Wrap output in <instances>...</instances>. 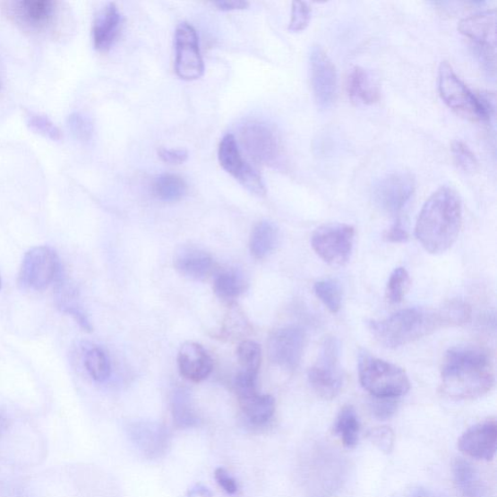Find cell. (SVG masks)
Listing matches in <instances>:
<instances>
[{
  "label": "cell",
  "instance_id": "1",
  "mask_svg": "<svg viewBox=\"0 0 497 497\" xmlns=\"http://www.w3.org/2000/svg\"><path fill=\"white\" fill-rule=\"evenodd\" d=\"M441 381L442 391L447 397L476 399L493 389V366L488 354L477 347H455L444 357Z\"/></svg>",
  "mask_w": 497,
  "mask_h": 497
},
{
  "label": "cell",
  "instance_id": "2",
  "mask_svg": "<svg viewBox=\"0 0 497 497\" xmlns=\"http://www.w3.org/2000/svg\"><path fill=\"white\" fill-rule=\"evenodd\" d=\"M461 202L449 187L437 190L424 204L415 234L425 251L442 253L456 242L461 226Z\"/></svg>",
  "mask_w": 497,
  "mask_h": 497
},
{
  "label": "cell",
  "instance_id": "3",
  "mask_svg": "<svg viewBox=\"0 0 497 497\" xmlns=\"http://www.w3.org/2000/svg\"><path fill=\"white\" fill-rule=\"evenodd\" d=\"M369 330L376 340L388 348L409 344L443 327L438 311L404 309L383 321H372Z\"/></svg>",
  "mask_w": 497,
  "mask_h": 497
},
{
  "label": "cell",
  "instance_id": "4",
  "mask_svg": "<svg viewBox=\"0 0 497 497\" xmlns=\"http://www.w3.org/2000/svg\"><path fill=\"white\" fill-rule=\"evenodd\" d=\"M438 89L447 106L467 119L490 122L493 117L494 97L473 92L447 62L439 67Z\"/></svg>",
  "mask_w": 497,
  "mask_h": 497
},
{
  "label": "cell",
  "instance_id": "5",
  "mask_svg": "<svg viewBox=\"0 0 497 497\" xmlns=\"http://www.w3.org/2000/svg\"><path fill=\"white\" fill-rule=\"evenodd\" d=\"M358 377L373 398H398L410 390L409 378L402 368L367 354L360 356Z\"/></svg>",
  "mask_w": 497,
  "mask_h": 497
},
{
  "label": "cell",
  "instance_id": "6",
  "mask_svg": "<svg viewBox=\"0 0 497 497\" xmlns=\"http://www.w3.org/2000/svg\"><path fill=\"white\" fill-rule=\"evenodd\" d=\"M308 380L312 389L322 399L330 400L339 395L343 373L338 338H328L322 343L317 362L309 369Z\"/></svg>",
  "mask_w": 497,
  "mask_h": 497
},
{
  "label": "cell",
  "instance_id": "7",
  "mask_svg": "<svg viewBox=\"0 0 497 497\" xmlns=\"http://www.w3.org/2000/svg\"><path fill=\"white\" fill-rule=\"evenodd\" d=\"M355 228L345 224L323 225L312 236L311 244L317 255L332 267H343L352 256Z\"/></svg>",
  "mask_w": 497,
  "mask_h": 497
},
{
  "label": "cell",
  "instance_id": "8",
  "mask_svg": "<svg viewBox=\"0 0 497 497\" xmlns=\"http://www.w3.org/2000/svg\"><path fill=\"white\" fill-rule=\"evenodd\" d=\"M326 447L314 450L308 466L310 491L315 497H330L339 491L345 477L343 458Z\"/></svg>",
  "mask_w": 497,
  "mask_h": 497
},
{
  "label": "cell",
  "instance_id": "9",
  "mask_svg": "<svg viewBox=\"0 0 497 497\" xmlns=\"http://www.w3.org/2000/svg\"><path fill=\"white\" fill-rule=\"evenodd\" d=\"M61 272L60 259L53 249L34 247L27 252L22 260L19 281L30 290L42 292L56 282Z\"/></svg>",
  "mask_w": 497,
  "mask_h": 497
},
{
  "label": "cell",
  "instance_id": "10",
  "mask_svg": "<svg viewBox=\"0 0 497 497\" xmlns=\"http://www.w3.org/2000/svg\"><path fill=\"white\" fill-rule=\"evenodd\" d=\"M240 141L253 159L277 167L281 163L282 145L278 134L267 124L251 122L242 126Z\"/></svg>",
  "mask_w": 497,
  "mask_h": 497
},
{
  "label": "cell",
  "instance_id": "11",
  "mask_svg": "<svg viewBox=\"0 0 497 497\" xmlns=\"http://www.w3.org/2000/svg\"><path fill=\"white\" fill-rule=\"evenodd\" d=\"M218 159L219 165L228 175L235 177L249 192L259 196L267 193L259 172L242 158L238 143L233 134L225 135L219 142Z\"/></svg>",
  "mask_w": 497,
  "mask_h": 497
},
{
  "label": "cell",
  "instance_id": "12",
  "mask_svg": "<svg viewBox=\"0 0 497 497\" xmlns=\"http://www.w3.org/2000/svg\"><path fill=\"white\" fill-rule=\"evenodd\" d=\"M414 190L415 179L411 173H390L374 184L373 201L379 210L397 215L410 201Z\"/></svg>",
  "mask_w": 497,
  "mask_h": 497
},
{
  "label": "cell",
  "instance_id": "13",
  "mask_svg": "<svg viewBox=\"0 0 497 497\" xmlns=\"http://www.w3.org/2000/svg\"><path fill=\"white\" fill-rule=\"evenodd\" d=\"M176 73L182 80L193 81L204 73V64L198 33L188 22H182L176 32Z\"/></svg>",
  "mask_w": 497,
  "mask_h": 497
},
{
  "label": "cell",
  "instance_id": "14",
  "mask_svg": "<svg viewBox=\"0 0 497 497\" xmlns=\"http://www.w3.org/2000/svg\"><path fill=\"white\" fill-rule=\"evenodd\" d=\"M310 71L312 89L318 107L321 109H328L337 99L338 77L337 68L320 46L312 48Z\"/></svg>",
  "mask_w": 497,
  "mask_h": 497
},
{
  "label": "cell",
  "instance_id": "15",
  "mask_svg": "<svg viewBox=\"0 0 497 497\" xmlns=\"http://www.w3.org/2000/svg\"><path fill=\"white\" fill-rule=\"evenodd\" d=\"M305 340V331L299 327L275 331L269 341L270 361L284 369H296L302 361Z\"/></svg>",
  "mask_w": 497,
  "mask_h": 497
},
{
  "label": "cell",
  "instance_id": "16",
  "mask_svg": "<svg viewBox=\"0 0 497 497\" xmlns=\"http://www.w3.org/2000/svg\"><path fill=\"white\" fill-rule=\"evenodd\" d=\"M496 445L497 424L493 419L471 426L458 441L461 453L480 460H492L496 453Z\"/></svg>",
  "mask_w": 497,
  "mask_h": 497
},
{
  "label": "cell",
  "instance_id": "17",
  "mask_svg": "<svg viewBox=\"0 0 497 497\" xmlns=\"http://www.w3.org/2000/svg\"><path fill=\"white\" fill-rule=\"evenodd\" d=\"M130 436L133 444L149 458L164 455L170 443V436L166 426L157 423H135L130 427Z\"/></svg>",
  "mask_w": 497,
  "mask_h": 497
},
{
  "label": "cell",
  "instance_id": "18",
  "mask_svg": "<svg viewBox=\"0 0 497 497\" xmlns=\"http://www.w3.org/2000/svg\"><path fill=\"white\" fill-rule=\"evenodd\" d=\"M458 30L474 42L476 49L495 50L496 11L488 10L462 19Z\"/></svg>",
  "mask_w": 497,
  "mask_h": 497
},
{
  "label": "cell",
  "instance_id": "19",
  "mask_svg": "<svg viewBox=\"0 0 497 497\" xmlns=\"http://www.w3.org/2000/svg\"><path fill=\"white\" fill-rule=\"evenodd\" d=\"M180 373L192 382H201L210 377L213 370L212 358L203 347L195 342L182 345L178 354Z\"/></svg>",
  "mask_w": 497,
  "mask_h": 497
},
{
  "label": "cell",
  "instance_id": "20",
  "mask_svg": "<svg viewBox=\"0 0 497 497\" xmlns=\"http://www.w3.org/2000/svg\"><path fill=\"white\" fill-rule=\"evenodd\" d=\"M122 26V15L115 4H109L98 14L92 27V41L96 50L107 52L118 38Z\"/></svg>",
  "mask_w": 497,
  "mask_h": 497
},
{
  "label": "cell",
  "instance_id": "21",
  "mask_svg": "<svg viewBox=\"0 0 497 497\" xmlns=\"http://www.w3.org/2000/svg\"><path fill=\"white\" fill-rule=\"evenodd\" d=\"M175 265L183 276L193 280H204L214 270V261L210 253L194 247L181 249L175 258Z\"/></svg>",
  "mask_w": 497,
  "mask_h": 497
},
{
  "label": "cell",
  "instance_id": "22",
  "mask_svg": "<svg viewBox=\"0 0 497 497\" xmlns=\"http://www.w3.org/2000/svg\"><path fill=\"white\" fill-rule=\"evenodd\" d=\"M347 91L356 106H370L380 99V90L372 73L361 66H355L347 79Z\"/></svg>",
  "mask_w": 497,
  "mask_h": 497
},
{
  "label": "cell",
  "instance_id": "23",
  "mask_svg": "<svg viewBox=\"0 0 497 497\" xmlns=\"http://www.w3.org/2000/svg\"><path fill=\"white\" fill-rule=\"evenodd\" d=\"M453 476L457 490L462 497H490L487 484L467 460L458 458L454 462Z\"/></svg>",
  "mask_w": 497,
  "mask_h": 497
},
{
  "label": "cell",
  "instance_id": "24",
  "mask_svg": "<svg viewBox=\"0 0 497 497\" xmlns=\"http://www.w3.org/2000/svg\"><path fill=\"white\" fill-rule=\"evenodd\" d=\"M17 18L28 27L41 30L47 27L56 13V3L52 0H21L14 4Z\"/></svg>",
  "mask_w": 497,
  "mask_h": 497
},
{
  "label": "cell",
  "instance_id": "25",
  "mask_svg": "<svg viewBox=\"0 0 497 497\" xmlns=\"http://www.w3.org/2000/svg\"><path fill=\"white\" fill-rule=\"evenodd\" d=\"M55 283V299L57 307L64 313L73 316L79 323V326L85 331L90 332L92 328L83 310L79 306L78 294L75 287L69 282L62 272Z\"/></svg>",
  "mask_w": 497,
  "mask_h": 497
},
{
  "label": "cell",
  "instance_id": "26",
  "mask_svg": "<svg viewBox=\"0 0 497 497\" xmlns=\"http://www.w3.org/2000/svg\"><path fill=\"white\" fill-rule=\"evenodd\" d=\"M239 406L245 419L253 425L267 424L275 413V400L270 395L259 392L246 398H238Z\"/></svg>",
  "mask_w": 497,
  "mask_h": 497
},
{
  "label": "cell",
  "instance_id": "27",
  "mask_svg": "<svg viewBox=\"0 0 497 497\" xmlns=\"http://www.w3.org/2000/svg\"><path fill=\"white\" fill-rule=\"evenodd\" d=\"M279 243V229L269 221L253 227L250 237V251L253 257L262 260L270 255Z\"/></svg>",
  "mask_w": 497,
  "mask_h": 497
},
{
  "label": "cell",
  "instance_id": "28",
  "mask_svg": "<svg viewBox=\"0 0 497 497\" xmlns=\"http://www.w3.org/2000/svg\"><path fill=\"white\" fill-rule=\"evenodd\" d=\"M333 432L340 437L346 448L353 449L357 445L361 433V423L353 407L347 406L340 410L337 420H335Z\"/></svg>",
  "mask_w": 497,
  "mask_h": 497
},
{
  "label": "cell",
  "instance_id": "29",
  "mask_svg": "<svg viewBox=\"0 0 497 497\" xmlns=\"http://www.w3.org/2000/svg\"><path fill=\"white\" fill-rule=\"evenodd\" d=\"M247 282L240 273L227 270L218 273L214 280V292L221 299L234 300L245 293Z\"/></svg>",
  "mask_w": 497,
  "mask_h": 497
},
{
  "label": "cell",
  "instance_id": "30",
  "mask_svg": "<svg viewBox=\"0 0 497 497\" xmlns=\"http://www.w3.org/2000/svg\"><path fill=\"white\" fill-rule=\"evenodd\" d=\"M188 191L187 184L178 176L163 175L153 184V193L157 199L166 202H176L184 198Z\"/></svg>",
  "mask_w": 497,
  "mask_h": 497
},
{
  "label": "cell",
  "instance_id": "31",
  "mask_svg": "<svg viewBox=\"0 0 497 497\" xmlns=\"http://www.w3.org/2000/svg\"><path fill=\"white\" fill-rule=\"evenodd\" d=\"M237 358L240 365L239 372L258 375L261 364V346L255 341L245 340L239 344Z\"/></svg>",
  "mask_w": 497,
  "mask_h": 497
},
{
  "label": "cell",
  "instance_id": "32",
  "mask_svg": "<svg viewBox=\"0 0 497 497\" xmlns=\"http://www.w3.org/2000/svg\"><path fill=\"white\" fill-rule=\"evenodd\" d=\"M437 311L443 327L466 325L471 320V307L462 300H450Z\"/></svg>",
  "mask_w": 497,
  "mask_h": 497
},
{
  "label": "cell",
  "instance_id": "33",
  "mask_svg": "<svg viewBox=\"0 0 497 497\" xmlns=\"http://www.w3.org/2000/svg\"><path fill=\"white\" fill-rule=\"evenodd\" d=\"M172 415L175 423L181 429L191 427L198 422L189 396L184 391H176L172 399Z\"/></svg>",
  "mask_w": 497,
  "mask_h": 497
},
{
  "label": "cell",
  "instance_id": "34",
  "mask_svg": "<svg viewBox=\"0 0 497 497\" xmlns=\"http://www.w3.org/2000/svg\"><path fill=\"white\" fill-rule=\"evenodd\" d=\"M85 365L90 377L97 382H106L111 375L109 357L100 348H92L88 351L85 356Z\"/></svg>",
  "mask_w": 497,
  "mask_h": 497
},
{
  "label": "cell",
  "instance_id": "35",
  "mask_svg": "<svg viewBox=\"0 0 497 497\" xmlns=\"http://www.w3.org/2000/svg\"><path fill=\"white\" fill-rule=\"evenodd\" d=\"M314 292L332 313H338L342 304V290L338 281L332 279L319 281L314 286Z\"/></svg>",
  "mask_w": 497,
  "mask_h": 497
},
{
  "label": "cell",
  "instance_id": "36",
  "mask_svg": "<svg viewBox=\"0 0 497 497\" xmlns=\"http://www.w3.org/2000/svg\"><path fill=\"white\" fill-rule=\"evenodd\" d=\"M410 283L409 273L406 269H396L390 276L387 285V298L392 304L402 302L406 296Z\"/></svg>",
  "mask_w": 497,
  "mask_h": 497
},
{
  "label": "cell",
  "instance_id": "37",
  "mask_svg": "<svg viewBox=\"0 0 497 497\" xmlns=\"http://www.w3.org/2000/svg\"><path fill=\"white\" fill-rule=\"evenodd\" d=\"M27 124L32 132L48 138L52 141H60L63 138L60 129L47 116L29 112L27 114Z\"/></svg>",
  "mask_w": 497,
  "mask_h": 497
},
{
  "label": "cell",
  "instance_id": "38",
  "mask_svg": "<svg viewBox=\"0 0 497 497\" xmlns=\"http://www.w3.org/2000/svg\"><path fill=\"white\" fill-rule=\"evenodd\" d=\"M367 438L381 452L390 454L395 447V433L388 426H379L367 433Z\"/></svg>",
  "mask_w": 497,
  "mask_h": 497
},
{
  "label": "cell",
  "instance_id": "39",
  "mask_svg": "<svg viewBox=\"0 0 497 497\" xmlns=\"http://www.w3.org/2000/svg\"><path fill=\"white\" fill-rule=\"evenodd\" d=\"M68 129L77 141L87 142L94 133V125L85 115L73 113L68 117Z\"/></svg>",
  "mask_w": 497,
  "mask_h": 497
},
{
  "label": "cell",
  "instance_id": "40",
  "mask_svg": "<svg viewBox=\"0 0 497 497\" xmlns=\"http://www.w3.org/2000/svg\"><path fill=\"white\" fill-rule=\"evenodd\" d=\"M452 154L459 168L467 172H474L478 168V160L470 148L464 142L457 141L452 144Z\"/></svg>",
  "mask_w": 497,
  "mask_h": 497
},
{
  "label": "cell",
  "instance_id": "41",
  "mask_svg": "<svg viewBox=\"0 0 497 497\" xmlns=\"http://www.w3.org/2000/svg\"><path fill=\"white\" fill-rule=\"evenodd\" d=\"M311 20V8L307 3L295 2L292 5V15L288 30L298 32L304 30Z\"/></svg>",
  "mask_w": 497,
  "mask_h": 497
},
{
  "label": "cell",
  "instance_id": "42",
  "mask_svg": "<svg viewBox=\"0 0 497 497\" xmlns=\"http://www.w3.org/2000/svg\"><path fill=\"white\" fill-rule=\"evenodd\" d=\"M369 407L376 419L387 421L397 413L398 403L397 398H373Z\"/></svg>",
  "mask_w": 497,
  "mask_h": 497
},
{
  "label": "cell",
  "instance_id": "43",
  "mask_svg": "<svg viewBox=\"0 0 497 497\" xmlns=\"http://www.w3.org/2000/svg\"><path fill=\"white\" fill-rule=\"evenodd\" d=\"M159 156L161 160L165 161L168 165H182L184 161H187L189 154L186 150L183 149H160L159 151Z\"/></svg>",
  "mask_w": 497,
  "mask_h": 497
},
{
  "label": "cell",
  "instance_id": "44",
  "mask_svg": "<svg viewBox=\"0 0 497 497\" xmlns=\"http://www.w3.org/2000/svg\"><path fill=\"white\" fill-rule=\"evenodd\" d=\"M215 479L219 487L228 494H236L238 492L236 481L229 476V473L225 468L219 467L216 469Z\"/></svg>",
  "mask_w": 497,
  "mask_h": 497
},
{
  "label": "cell",
  "instance_id": "45",
  "mask_svg": "<svg viewBox=\"0 0 497 497\" xmlns=\"http://www.w3.org/2000/svg\"><path fill=\"white\" fill-rule=\"evenodd\" d=\"M385 237L391 243H406L409 239V235L401 219H398L395 224L388 230Z\"/></svg>",
  "mask_w": 497,
  "mask_h": 497
},
{
  "label": "cell",
  "instance_id": "46",
  "mask_svg": "<svg viewBox=\"0 0 497 497\" xmlns=\"http://www.w3.org/2000/svg\"><path fill=\"white\" fill-rule=\"evenodd\" d=\"M219 10L221 11H236V10H244L250 6V4L247 2H241V0H235V2H216L213 4Z\"/></svg>",
  "mask_w": 497,
  "mask_h": 497
},
{
  "label": "cell",
  "instance_id": "47",
  "mask_svg": "<svg viewBox=\"0 0 497 497\" xmlns=\"http://www.w3.org/2000/svg\"><path fill=\"white\" fill-rule=\"evenodd\" d=\"M404 497H443L436 492L424 487H413Z\"/></svg>",
  "mask_w": 497,
  "mask_h": 497
},
{
  "label": "cell",
  "instance_id": "48",
  "mask_svg": "<svg viewBox=\"0 0 497 497\" xmlns=\"http://www.w3.org/2000/svg\"><path fill=\"white\" fill-rule=\"evenodd\" d=\"M187 497H213V494L210 489L200 484L188 491Z\"/></svg>",
  "mask_w": 497,
  "mask_h": 497
},
{
  "label": "cell",
  "instance_id": "49",
  "mask_svg": "<svg viewBox=\"0 0 497 497\" xmlns=\"http://www.w3.org/2000/svg\"><path fill=\"white\" fill-rule=\"evenodd\" d=\"M3 427H4V421L0 419V431H2Z\"/></svg>",
  "mask_w": 497,
  "mask_h": 497
},
{
  "label": "cell",
  "instance_id": "50",
  "mask_svg": "<svg viewBox=\"0 0 497 497\" xmlns=\"http://www.w3.org/2000/svg\"><path fill=\"white\" fill-rule=\"evenodd\" d=\"M0 288H2V279H0Z\"/></svg>",
  "mask_w": 497,
  "mask_h": 497
},
{
  "label": "cell",
  "instance_id": "51",
  "mask_svg": "<svg viewBox=\"0 0 497 497\" xmlns=\"http://www.w3.org/2000/svg\"><path fill=\"white\" fill-rule=\"evenodd\" d=\"M0 85H2V84H0Z\"/></svg>",
  "mask_w": 497,
  "mask_h": 497
}]
</instances>
